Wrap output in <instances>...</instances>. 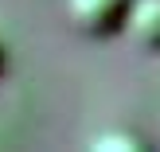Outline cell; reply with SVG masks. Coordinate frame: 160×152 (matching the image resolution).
<instances>
[{
	"instance_id": "obj_1",
	"label": "cell",
	"mask_w": 160,
	"mask_h": 152,
	"mask_svg": "<svg viewBox=\"0 0 160 152\" xmlns=\"http://www.w3.org/2000/svg\"><path fill=\"white\" fill-rule=\"evenodd\" d=\"M62 8H67V20L82 35L109 39L125 31V16H129L133 0H62Z\"/></svg>"
},
{
	"instance_id": "obj_4",
	"label": "cell",
	"mask_w": 160,
	"mask_h": 152,
	"mask_svg": "<svg viewBox=\"0 0 160 152\" xmlns=\"http://www.w3.org/2000/svg\"><path fill=\"white\" fill-rule=\"evenodd\" d=\"M8 62H12V47H8V35L0 31V74L8 70Z\"/></svg>"
},
{
	"instance_id": "obj_2",
	"label": "cell",
	"mask_w": 160,
	"mask_h": 152,
	"mask_svg": "<svg viewBox=\"0 0 160 152\" xmlns=\"http://www.w3.org/2000/svg\"><path fill=\"white\" fill-rule=\"evenodd\" d=\"M125 31L137 39V47L160 55V0H133L125 16Z\"/></svg>"
},
{
	"instance_id": "obj_3",
	"label": "cell",
	"mask_w": 160,
	"mask_h": 152,
	"mask_svg": "<svg viewBox=\"0 0 160 152\" xmlns=\"http://www.w3.org/2000/svg\"><path fill=\"white\" fill-rule=\"evenodd\" d=\"M94 148H152V140L137 129H106L90 140Z\"/></svg>"
}]
</instances>
